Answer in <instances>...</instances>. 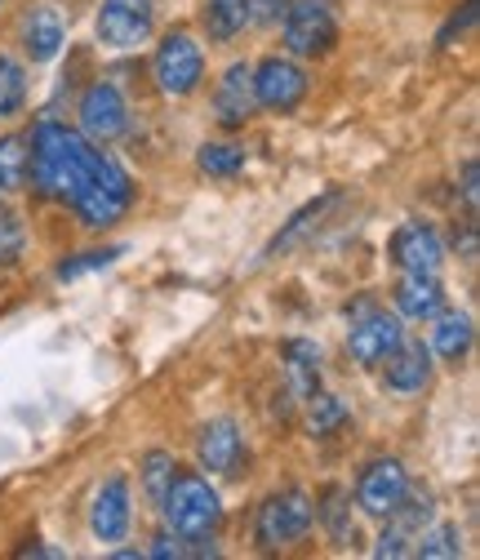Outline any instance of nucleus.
Wrapping results in <instances>:
<instances>
[{
	"mask_svg": "<svg viewBox=\"0 0 480 560\" xmlns=\"http://www.w3.org/2000/svg\"><path fill=\"white\" fill-rule=\"evenodd\" d=\"M27 143H32V174H27V183L40 196L67 200V205L77 200V191L90 183V174L98 170V156H103L98 143H90L85 133L67 129L58 120H40Z\"/></svg>",
	"mask_w": 480,
	"mask_h": 560,
	"instance_id": "1",
	"label": "nucleus"
},
{
	"mask_svg": "<svg viewBox=\"0 0 480 560\" xmlns=\"http://www.w3.org/2000/svg\"><path fill=\"white\" fill-rule=\"evenodd\" d=\"M161 512L178 538H210L223 521L219 489L196 471H174L169 489L161 494Z\"/></svg>",
	"mask_w": 480,
	"mask_h": 560,
	"instance_id": "2",
	"label": "nucleus"
},
{
	"mask_svg": "<svg viewBox=\"0 0 480 560\" xmlns=\"http://www.w3.org/2000/svg\"><path fill=\"white\" fill-rule=\"evenodd\" d=\"M129 205H133V178L125 174V165L116 156H98V170L90 174V183L77 191L72 209H77V219L94 232L103 228H116L125 214H129Z\"/></svg>",
	"mask_w": 480,
	"mask_h": 560,
	"instance_id": "3",
	"label": "nucleus"
},
{
	"mask_svg": "<svg viewBox=\"0 0 480 560\" xmlns=\"http://www.w3.org/2000/svg\"><path fill=\"white\" fill-rule=\"evenodd\" d=\"M316 525V508L303 489H285V494H271L262 508H258V547L267 551H281V547H294L312 534Z\"/></svg>",
	"mask_w": 480,
	"mask_h": 560,
	"instance_id": "4",
	"label": "nucleus"
},
{
	"mask_svg": "<svg viewBox=\"0 0 480 560\" xmlns=\"http://www.w3.org/2000/svg\"><path fill=\"white\" fill-rule=\"evenodd\" d=\"M348 320H352V329H348V352H352V361L365 365V370L383 365V361L396 352V347H400V338H405L400 320L387 316V312H383L378 303H370V299H361V303L348 312Z\"/></svg>",
	"mask_w": 480,
	"mask_h": 560,
	"instance_id": "5",
	"label": "nucleus"
},
{
	"mask_svg": "<svg viewBox=\"0 0 480 560\" xmlns=\"http://www.w3.org/2000/svg\"><path fill=\"white\" fill-rule=\"evenodd\" d=\"M152 72L169 98H187L204 81V54L187 32H169L152 54Z\"/></svg>",
	"mask_w": 480,
	"mask_h": 560,
	"instance_id": "6",
	"label": "nucleus"
},
{
	"mask_svg": "<svg viewBox=\"0 0 480 560\" xmlns=\"http://www.w3.org/2000/svg\"><path fill=\"white\" fill-rule=\"evenodd\" d=\"M156 27V0H103L98 40L107 49H139Z\"/></svg>",
	"mask_w": 480,
	"mask_h": 560,
	"instance_id": "7",
	"label": "nucleus"
},
{
	"mask_svg": "<svg viewBox=\"0 0 480 560\" xmlns=\"http://www.w3.org/2000/svg\"><path fill=\"white\" fill-rule=\"evenodd\" d=\"M333 40H338V23H333L325 0H294V5H285V45H290V54L320 58V54L333 49Z\"/></svg>",
	"mask_w": 480,
	"mask_h": 560,
	"instance_id": "8",
	"label": "nucleus"
},
{
	"mask_svg": "<svg viewBox=\"0 0 480 560\" xmlns=\"http://www.w3.org/2000/svg\"><path fill=\"white\" fill-rule=\"evenodd\" d=\"M254 98L258 107L285 116L307 98V72L294 58H262L254 67Z\"/></svg>",
	"mask_w": 480,
	"mask_h": 560,
	"instance_id": "9",
	"label": "nucleus"
},
{
	"mask_svg": "<svg viewBox=\"0 0 480 560\" xmlns=\"http://www.w3.org/2000/svg\"><path fill=\"white\" fill-rule=\"evenodd\" d=\"M81 129L90 143H116V138L129 129V107L120 98V90L112 81H94L85 94H81Z\"/></svg>",
	"mask_w": 480,
	"mask_h": 560,
	"instance_id": "10",
	"label": "nucleus"
},
{
	"mask_svg": "<svg viewBox=\"0 0 480 560\" xmlns=\"http://www.w3.org/2000/svg\"><path fill=\"white\" fill-rule=\"evenodd\" d=\"M409 494V471L400 467V458H374L365 471H361V485H356V503L365 516H387L400 499Z\"/></svg>",
	"mask_w": 480,
	"mask_h": 560,
	"instance_id": "11",
	"label": "nucleus"
},
{
	"mask_svg": "<svg viewBox=\"0 0 480 560\" xmlns=\"http://www.w3.org/2000/svg\"><path fill=\"white\" fill-rule=\"evenodd\" d=\"M387 254L409 276H436L441 262H445V245L428 223H400L391 245H387Z\"/></svg>",
	"mask_w": 480,
	"mask_h": 560,
	"instance_id": "12",
	"label": "nucleus"
},
{
	"mask_svg": "<svg viewBox=\"0 0 480 560\" xmlns=\"http://www.w3.org/2000/svg\"><path fill=\"white\" fill-rule=\"evenodd\" d=\"M196 454H200V467L204 471L241 476V467H245V436H241V428L232 423V418H214V423L200 428Z\"/></svg>",
	"mask_w": 480,
	"mask_h": 560,
	"instance_id": "13",
	"label": "nucleus"
},
{
	"mask_svg": "<svg viewBox=\"0 0 480 560\" xmlns=\"http://www.w3.org/2000/svg\"><path fill=\"white\" fill-rule=\"evenodd\" d=\"M129 480L125 476H107L94 494V508H90V529L98 542H120L129 534Z\"/></svg>",
	"mask_w": 480,
	"mask_h": 560,
	"instance_id": "14",
	"label": "nucleus"
},
{
	"mask_svg": "<svg viewBox=\"0 0 480 560\" xmlns=\"http://www.w3.org/2000/svg\"><path fill=\"white\" fill-rule=\"evenodd\" d=\"M214 112H219V120L232 125V129H241V125L258 112V98H254V67H249V62H232L227 72H223V81H219V90H214Z\"/></svg>",
	"mask_w": 480,
	"mask_h": 560,
	"instance_id": "15",
	"label": "nucleus"
},
{
	"mask_svg": "<svg viewBox=\"0 0 480 560\" xmlns=\"http://www.w3.org/2000/svg\"><path fill=\"white\" fill-rule=\"evenodd\" d=\"M383 365H387V387H391V392L414 396V392H423V387L432 383V347L400 338V347H396V352H391Z\"/></svg>",
	"mask_w": 480,
	"mask_h": 560,
	"instance_id": "16",
	"label": "nucleus"
},
{
	"mask_svg": "<svg viewBox=\"0 0 480 560\" xmlns=\"http://www.w3.org/2000/svg\"><path fill=\"white\" fill-rule=\"evenodd\" d=\"M62 40H67V27H62V14L54 5H36L23 14V49L32 62H54Z\"/></svg>",
	"mask_w": 480,
	"mask_h": 560,
	"instance_id": "17",
	"label": "nucleus"
},
{
	"mask_svg": "<svg viewBox=\"0 0 480 560\" xmlns=\"http://www.w3.org/2000/svg\"><path fill=\"white\" fill-rule=\"evenodd\" d=\"M396 312L409 320H432L436 312H445V285L436 276H409L396 285Z\"/></svg>",
	"mask_w": 480,
	"mask_h": 560,
	"instance_id": "18",
	"label": "nucleus"
},
{
	"mask_svg": "<svg viewBox=\"0 0 480 560\" xmlns=\"http://www.w3.org/2000/svg\"><path fill=\"white\" fill-rule=\"evenodd\" d=\"M432 320H436V329H432V352H436L441 361L458 365V361L471 352V338H476L471 316H467V312H436Z\"/></svg>",
	"mask_w": 480,
	"mask_h": 560,
	"instance_id": "19",
	"label": "nucleus"
},
{
	"mask_svg": "<svg viewBox=\"0 0 480 560\" xmlns=\"http://www.w3.org/2000/svg\"><path fill=\"white\" fill-rule=\"evenodd\" d=\"M27 174H32V143L23 133L0 138V187L19 191V187H27Z\"/></svg>",
	"mask_w": 480,
	"mask_h": 560,
	"instance_id": "20",
	"label": "nucleus"
},
{
	"mask_svg": "<svg viewBox=\"0 0 480 560\" xmlns=\"http://www.w3.org/2000/svg\"><path fill=\"white\" fill-rule=\"evenodd\" d=\"M200 23L214 40H232L249 23V0H204Z\"/></svg>",
	"mask_w": 480,
	"mask_h": 560,
	"instance_id": "21",
	"label": "nucleus"
},
{
	"mask_svg": "<svg viewBox=\"0 0 480 560\" xmlns=\"http://www.w3.org/2000/svg\"><path fill=\"white\" fill-rule=\"evenodd\" d=\"M285 361H290V383L298 396H312L320 392V352H316V342H290L285 347Z\"/></svg>",
	"mask_w": 480,
	"mask_h": 560,
	"instance_id": "22",
	"label": "nucleus"
},
{
	"mask_svg": "<svg viewBox=\"0 0 480 560\" xmlns=\"http://www.w3.org/2000/svg\"><path fill=\"white\" fill-rule=\"evenodd\" d=\"M23 103H27V72H23V62L10 58V54H0V120L19 116Z\"/></svg>",
	"mask_w": 480,
	"mask_h": 560,
	"instance_id": "23",
	"label": "nucleus"
},
{
	"mask_svg": "<svg viewBox=\"0 0 480 560\" xmlns=\"http://www.w3.org/2000/svg\"><path fill=\"white\" fill-rule=\"evenodd\" d=\"M307 400H312V405H307V428H312V436H333L342 423H348V405H342L338 396L312 392Z\"/></svg>",
	"mask_w": 480,
	"mask_h": 560,
	"instance_id": "24",
	"label": "nucleus"
},
{
	"mask_svg": "<svg viewBox=\"0 0 480 560\" xmlns=\"http://www.w3.org/2000/svg\"><path fill=\"white\" fill-rule=\"evenodd\" d=\"M414 556H423V560H441V556H463V534H458V525H428L423 534H419V542H414Z\"/></svg>",
	"mask_w": 480,
	"mask_h": 560,
	"instance_id": "25",
	"label": "nucleus"
},
{
	"mask_svg": "<svg viewBox=\"0 0 480 560\" xmlns=\"http://www.w3.org/2000/svg\"><path fill=\"white\" fill-rule=\"evenodd\" d=\"M196 161H200V170L210 178H236L245 170V152L232 148V143H204Z\"/></svg>",
	"mask_w": 480,
	"mask_h": 560,
	"instance_id": "26",
	"label": "nucleus"
},
{
	"mask_svg": "<svg viewBox=\"0 0 480 560\" xmlns=\"http://www.w3.org/2000/svg\"><path fill=\"white\" fill-rule=\"evenodd\" d=\"M174 458L165 454V450H152L148 458H143V485H148V499L152 503H161V494L169 489V480H174Z\"/></svg>",
	"mask_w": 480,
	"mask_h": 560,
	"instance_id": "27",
	"label": "nucleus"
},
{
	"mask_svg": "<svg viewBox=\"0 0 480 560\" xmlns=\"http://www.w3.org/2000/svg\"><path fill=\"white\" fill-rule=\"evenodd\" d=\"M120 254H125V245H112V249H90V254H77V258L58 262V280H77V276H85V271L112 267V262H116Z\"/></svg>",
	"mask_w": 480,
	"mask_h": 560,
	"instance_id": "28",
	"label": "nucleus"
},
{
	"mask_svg": "<svg viewBox=\"0 0 480 560\" xmlns=\"http://www.w3.org/2000/svg\"><path fill=\"white\" fill-rule=\"evenodd\" d=\"M320 516H325V525H329V534H333L338 547L356 542V521H348V508H342V494H338V489L329 494V508H320Z\"/></svg>",
	"mask_w": 480,
	"mask_h": 560,
	"instance_id": "29",
	"label": "nucleus"
},
{
	"mask_svg": "<svg viewBox=\"0 0 480 560\" xmlns=\"http://www.w3.org/2000/svg\"><path fill=\"white\" fill-rule=\"evenodd\" d=\"M23 254V223L14 214H0V262H14Z\"/></svg>",
	"mask_w": 480,
	"mask_h": 560,
	"instance_id": "30",
	"label": "nucleus"
},
{
	"mask_svg": "<svg viewBox=\"0 0 480 560\" xmlns=\"http://www.w3.org/2000/svg\"><path fill=\"white\" fill-rule=\"evenodd\" d=\"M290 5V0H249V19L258 23H271V19H281V10Z\"/></svg>",
	"mask_w": 480,
	"mask_h": 560,
	"instance_id": "31",
	"label": "nucleus"
},
{
	"mask_svg": "<svg viewBox=\"0 0 480 560\" xmlns=\"http://www.w3.org/2000/svg\"><path fill=\"white\" fill-rule=\"evenodd\" d=\"M463 196H467V205L476 209V161L463 165Z\"/></svg>",
	"mask_w": 480,
	"mask_h": 560,
	"instance_id": "32",
	"label": "nucleus"
},
{
	"mask_svg": "<svg viewBox=\"0 0 480 560\" xmlns=\"http://www.w3.org/2000/svg\"><path fill=\"white\" fill-rule=\"evenodd\" d=\"M325 5H329V0H325Z\"/></svg>",
	"mask_w": 480,
	"mask_h": 560,
	"instance_id": "33",
	"label": "nucleus"
},
{
	"mask_svg": "<svg viewBox=\"0 0 480 560\" xmlns=\"http://www.w3.org/2000/svg\"><path fill=\"white\" fill-rule=\"evenodd\" d=\"M0 191H5V187H0Z\"/></svg>",
	"mask_w": 480,
	"mask_h": 560,
	"instance_id": "34",
	"label": "nucleus"
}]
</instances>
